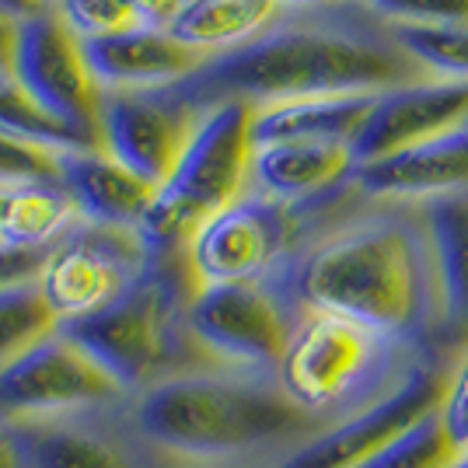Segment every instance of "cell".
<instances>
[{
  "label": "cell",
  "mask_w": 468,
  "mask_h": 468,
  "mask_svg": "<svg viewBox=\"0 0 468 468\" xmlns=\"http://www.w3.org/2000/svg\"><path fill=\"white\" fill-rule=\"evenodd\" d=\"M406 203H378L343 182L291 207L297 245L273 273L293 312H329L416 346L441 325L437 259L427 220Z\"/></svg>",
  "instance_id": "1"
},
{
  "label": "cell",
  "mask_w": 468,
  "mask_h": 468,
  "mask_svg": "<svg viewBox=\"0 0 468 468\" xmlns=\"http://www.w3.org/2000/svg\"><path fill=\"white\" fill-rule=\"evenodd\" d=\"M420 80L437 78L399 46L388 21L360 0H346L283 7L249 42L217 53L189 78L157 91L199 116L217 101L273 105L293 98L385 95Z\"/></svg>",
  "instance_id": "2"
},
{
  "label": "cell",
  "mask_w": 468,
  "mask_h": 468,
  "mask_svg": "<svg viewBox=\"0 0 468 468\" xmlns=\"http://www.w3.org/2000/svg\"><path fill=\"white\" fill-rule=\"evenodd\" d=\"M126 412L151 448L186 468L276 465L329 427L297 410L276 374L217 364L161 378L133 395Z\"/></svg>",
  "instance_id": "3"
},
{
  "label": "cell",
  "mask_w": 468,
  "mask_h": 468,
  "mask_svg": "<svg viewBox=\"0 0 468 468\" xmlns=\"http://www.w3.org/2000/svg\"><path fill=\"white\" fill-rule=\"evenodd\" d=\"M193 293L196 283L186 252L151 255L147 270L112 304L59 329L91 353L133 399L161 378L210 364L186 325Z\"/></svg>",
  "instance_id": "4"
},
{
  "label": "cell",
  "mask_w": 468,
  "mask_h": 468,
  "mask_svg": "<svg viewBox=\"0 0 468 468\" xmlns=\"http://www.w3.org/2000/svg\"><path fill=\"white\" fill-rule=\"evenodd\" d=\"M427 346L329 312H297L276 381L297 410L335 423L388 395Z\"/></svg>",
  "instance_id": "5"
},
{
  "label": "cell",
  "mask_w": 468,
  "mask_h": 468,
  "mask_svg": "<svg viewBox=\"0 0 468 468\" xmlns=\"http://www.w3.org/2000/svg\"><path fill=\"white\" fill-rule=\"evenodd\" d=\"M252 112L249 101H217L203 109L172 176L157 186L140 224L151 255L182 252L203 220L231 207L252 186Z\"/></svg>",
  "instance_id": "6"
},
{
  "label": "cell",
  "mask_w": 468,
  "mask_h": 468,
  "mask_svg": "<svg viewBox=\"0 0 468 468\" xmlns=\"http://www.w3.org/2000/svg\"><path fill=\"white\" fill-rule=\"evenodd\" d=\"M297 312L273 273L266 280L199 287L189 301L186 325L196 346L217 367L276 374L291 343Z\"/></svg>",
  "instance_id": "7"
},
{
  "label": "cell",
  "mask_w": 468,
  "mask_h": 468,
  "mask_svg": "<svg viewBox=\"0 0 468 468\" xmlns=\"http://www.w3.org/2000/svg\"><path fill=\"white\" fill-rule=\"evenodd\" d=\"M130 391L59 329L0 371V423L126 406Z\"/></svg>",
  "instance_id": "8"
},
{
  "label": "cell",
  "mask_w": 468,
  "mask_h": 468,
  "mask_svg": "<svg viewBox=\"0 0 468 468\" xmlns=\"http://www.w3.org/2000/svg\"><path fill=\"white\" fill-rule=\"evenodd\" d=\"M293 245H297V217L291 207L249 189L231 207L203 220L182 252L199 291L214 283L266 280L283 266Z\"/></svg>",
  "instance_id": "9"
},
{
  "label": "cell",
  "mask_w": 468,
  "mask_h": 468,
  "mask_svg": "<svg viewBox=\"0 0 468 468\" xmlns=\"http://www.w3.org/2000/svg\"><path fill=\"white\" fill-rule=\"evenodd\" d=\"M451 364L454 360H444L437 353L420 356L388 395H381L367 410L329 423L308 444L293 448L270 468H360L420 420H427L430 412H437Z\"/></svg>",
  "instance_id": "10"
},
{
  "label": "cell",
  "mask_w": 468,
  "mask_h": 468,
  "mask_svg": "<svg viewBox=\"0 0 468 468\" xmlns=\"http://www.w3.org/2000/svg\"><path fill=\"white\" fill-rule=\"evenodd\" d=\"M151 262V249L140 231L98 228L78 220L49 252L39 287L57 312L59 325L101 312L126 291Z\"/></svg>",
  "instance_id": "11"
},
{
  "label": "cell",
  "mask_w": 468,
  "mask_h": 468,
  "mask_svg": "<svg viewBox=\"0 0 468 468\" xmlns=\"http://www.w3.org/2000/svg\"><path fill=\"white\" fill-rule=\"evenodd\" d=\"M11 78L18 88L42 105L49 116L63 119L67 126L98 137V98L80 39L63 25L53 4L18 21V42L11 59Z\"/></svg>",
  "instance_id": "12"
},
{
  "label": "cell",
  "mask_w": 468,
  "mask_h": 468,
  "mask_svg": "<svg viewBox=\"0 0 468 468\" xmlns=\"http://www.w3.org/2000/svg\"><path fill=\"white\" fill-rule=\"evenodd\" d=\"M126 406L4 427L15 433L25 468H186L140 437Z\"/></svg>",
  "instance_id": "13"
},
{
  "label": "cell",
  "mask_w": 468,
  "mask_h": 468,
  "mask_svg": "<svg viewBox=\"0 0 468 468\" xmlns=\"http://www.w3.org/2000/svg\"><path fill=\"white\" fill-rule=\"evenodd\" d=\"M196 119L193 109L161 98V91H101L98 98L101 151L154 189L172 176Z\"/></svg>",
  "instance_id": "14"
},
{
  "label": "cell",
  "mask_w": 468,
  "mask_h": 468,
  "mask_svg": "<svg viewBox=\"0 0 468 468\" xmlns=\"http://www.w3.org/2000/svg\"><path fill=\"white\" fill-rule=\"evenodd\" d=\"M468 126V80H420L378 98L353 140L356 168Z\"/></svg>",
  "instance_id": "15"
},
{
  "label": "cell",
  "mask_w": 468,
  "mask_h": 468,
  "mask_svg": "<svg viewBox=\"0 0 468 468\" xmlns=\"http://www.w3.org/2000/svg\"><path fill=\"white\" fill-rule=\"evenodd\" d=\"M88 70L101 91H157L172 88L207 63V53L189 49L168 28H126L105 39L80 42Z\"/></svg>",
  "instance_id": "16"
},
{
  "label": "cell",
  "mask_w": 468,
  "mask_h": 468,
  "mask_svg": "<svg viewBox=\"0 0 468 468\" xmlns=\"http://www.w3.org/2000/svg\"><path fill=\"white\" fill-rule=\"evenodd\" d=\"M353 182L360 196L378 203H427L437 196L468 193V126L360 165Z\"/></svg>",
  "instance_id": "17"
},
{
  "label": "cell",
  "mask_w": 468,
  "mask_h": 468,
  "mask_svg": "<svg viewBox=\"0 0 468 468\" xmlns=\"http://www.w3.org/2000/svg\"><path fill=\"white\" fill-rule=\"evenodd\" d=\"M57 168L59 186L70 196L84 224L140 231L157 189L140 182L133 172H126L109 151H101V147L63 151L57 154Z\"/></svg>",
  "instance_id": "18"
},
{
  "label": "cell",
  "mask_w": 468,
  "mask_h": 468,
  "mask_svg": "<svg viewBox=\"0 0 468 468\" xmlns=\"http://www.w3.org/2000/svg\"><path fill=\"white\" fill-rule=\"evenodd\" d=\"M420 210L433 241L441 287V325L430 350L458 360L468 350V193L437 196L420 203Z\"/></svg>",
  "instance_id": "19"
},
{
  "label": "cell",
  "mask_w": 468,
  "mask_h": 468,
  "mask_svg": "<svg viewBox=\"0 0 468 468\" xmlns=\"http://www.w3.org/2000/svg\"><path fill=\"white\" fill-rule=\"evenodd\" d=\"M353 172L356 157L353 144L346 140H283L255 147L249 189L270 196L276 203L301 207L350 182Z\"/></svg>",
  "instance_id": "20"
},
{
  "label": "cell",
  "mask_w": 468,
  "mask_h": 468,
  "mask_svg": "<svg viewBox=\"0 0 468 468\" xmlns=\"http://www.w3.org/2000/svg\"><path fill=\"white\" fill-rule=\"evenodd\" d=\"M381 95H329V98H293L255 105L252 144H283V140H346L353 144L364 130Z\"/></svg>",
  "instance_id": "21"
},
{
  "label": "cell",
  "mask_w": 468,
  "mask_h": 468,
  "mask_svg": "<svg viewBox=\"0 0 468 468\" xmlns=\"http://www.w3.org/2000/svg\"><path fill=\"white\" fill-rule=\"evenodd\" d=\"M280 11L283 7L273 0H186L168 25V36L189 49L217 57L249 42Z\"/></svg>",
  "instance_id": "22"
},
{
  "label": "cell",
  "mask_w": 468,
  "mask_h": 468,
  "mask_svg": "<svg viewBox=\"0 0 468 468\" xmlns=\"http://www.w3.org/2000/svg\"><path fill=\"white\" fill-rule=\"evenodd\" d=\"M78 220L59 182H32L0 196V241L15 249H57Z\"/></svg>",
  "instance_id": "23"
},
{
  "label": "cell",
  "mask_w": 468,
  "mask_h": 468,
  "mask_svg": "<svg viewBox=\"0 0 468 468\" xmlns=\"http://www.w3.org/2000/svg\"><path fill=\"white\" fill-rule=\"evenodd\" d=\"M0 133L15 137L18 144H28L46 154H63V151H80V147H101V140L67 126L63 119L49 116L42 105L18 88L11 74H0Z\"/></svg>",
  "instance_id": "24"
},
{
  "label": "cell",
  "mask_w": 468,
  "mask_h": 468,
  "mask_svg": "<svg viewBox=\"0 0 468 468\" xmlns=\"http://www.w3.org/2000/svg\"><path fill=\"white\" fill-rule=\"evenodd\" d=\"M53 332H59V318L49 308L39 280H25L0 291V371L36 350Z\"/></svg>",
  "instance_id": "25"
},
{
  "label": "cell",
  "mask_w": 468,
  "mask_h": 468,
  "mask_svg": "<svg viewBox=\"0 0 468 468\" xmlns=\"http://www.w3.org/2000/svg\"><path fill=\"white\" fill-rule=\"evenodd\" d=\"M399 46L433 78L468 80V25H388Z\"/></svg>",
  "instance_id": "26"
},
{
  "label": "cell",
  "mask_w": 468,
  "mask_h": 468,
  "mask_svg": "<svg viewBox=\"0 0 468 468\" xmlns=\"http://www.w3.org/2000/svg\"><path fill=\"white\" fill-rule=\"evenodd\" d=\"M451 462H458V454L448 444L437 412H430L427 420H420L416 427L406 430L399 441H391L388 448L360 468H448Z\"/></svg>",
  "instance_id": "27"
},
{
  "label": "cell",
  "mask_w": 468,
  "mask_h": 468,
  "mask_svg": "<svg viewBox=\"0 0 468 468\" xmlns=\"http://www.w3.org/2000/svg\"><path fill=\"white\" fill-rule=\"evenodd\" d=\"M53 7L80 42L137 28V18L130 15L126 0H53Z\"/></svg>",
  "instance_id": "28"
},
{
  "label": "cell",
  "mask_w": 468,
  "mask_h": 468,
  "mask_svg": "<svg viewBox=\"0 0 468 468\" xmlns=\"http://www.w3.org/2000/svg\"><path fill=\"white\" fill-rule=\"evenodd\" d=\"M388 25H468V0H360Z\"/></svg>",
  "instance_id": "29"
},
{
  "label": "cell",
  "mask_w": 468,
  "mask_h": 468,
  "mask_svg": "<svg viewBox=\"0 0 468 468\" xmlns=\"http://www.w3.org/2000/svg\"><path fill=\"white\" fill-rule=\"evenodd\" d=\"M32 182H59L57 154L36 151L28 144L0 133V193L32 186Z\"/></svg>",
  "instance_id": "30"
},
{
  "label": "cell",
  "mask_w": 468,
  "mask_h": 468,
  "mask_svg": "<svg viewBox=\"0 0 468 468\" xmlns=\"http://www.w3.org/2000/svg\"><path fill=\"white\" fill-rule=\"evenodd\" d=\"M437 420L444 427V437L458 458L468 454V350L451 364L448 385L437 406Z\"/></svg>",
  "instance_id": "31"
},
{
  "label": "cell",
  "mask_w": 468,
  "mask_h": 468,
  "mask_svg": "<svg viewBox=\"0 0 468 468\" xmlns=\"http://www.w3.org/2000/svg\"><path fill=\"white\" fill-rule=\"evenodd\" d=\"M49 252L53 249H15L0 241V291L25 283V280H39Z\"/></svg>",
  "instance_id": "32"
},
{
  "label": "cell",
  "mask_w": 468,
  "mask_h": 468,
  "mask_svg": "<svg viewBox=\"0 0 468 468\" xmlns=\"http://www.w3.org/2000/svg\"><path fill=\"white\" fill-rule=\"evenodd\" d=\"M182 4L186 0H126L137 25H147V28H168L172 18L182 11Z\"/></svg>",
  "instance_id": "33"
},
{
  "label": "cell",
  "mask_w": 468,
  "mask_h": 468,
  "mask_svg": "<svg viewBox=\"0 0 468 468\" xmlns=\"http://www.w3.org/2000/svg\"><path fill=\"white\" fill-rule=\"evenodd\" d=\"M15 42H18V21L7 18V15H0V74H11Z\"/></svg>",
  "instance_id": "34"
},
{
  "label": "cell",
  "mask_w": 468,
  "mask_h": 468,
  "mask_svg": "<svg viewBox=\"0 0 468 468\" xmlns=\"http://www.w3.org/2000/svg\"><path fill=\"white\" fill-rule=\"evenodd\" d=\"M0 468H25L21 451L15 444V433H11V427H4V423H0Z\"/></svg>",
  "instance_id": "35"
},
{
  "label": "cell",
  "mask_w": 468,
  "mask_h": 468,
  "mask_svg": "<svg viewBox=\"0 0 468 468\" xmlns=\"http://www.w3.org/2000/svg\"><path fill=\"white\" fill-rule=\"evenodd\" d=\"M46 4H49V0H0V15L21 21V18H28V15H36Z\"/></svg>",
  "instance_id": "36"
},
{
  "label": "cell",
  "mask_w": 468,
  "mask_h": 468,
  "mask_svg": "<svg viewBox=\"0 0 468 468\" xmlns=\"http://www.w3.org/2000/svg\"><path fill=\"white\" fill-rule=\"evenodd\" d=\"M280 7H325V4H346V0H273Z\"/></svg>",
  "instance_id": "37"
},
{
  "label": "cell",
  "mask_w": 468,
  "mask_h": 468,
  "mask_svg": "<svg viewBox=\"0 0 468 468\" xmlns=\"http://www.w3.org/2000/svg\"><path fill=\"white\" fill-rule=\"evenodd\" d=\"M448 468H468V454H465V458H458V462H451Z\"/></svg>",
  "instance_id": "38"
},
{
  "label": "cell",
  "mask_w": 468,
  "mask_h": 468,
  "mask_svg": "<svg viewBox=\"0 0 468 468\" xmlns=\"http://www.w3.org/2000/svg\"><path fill=\"white\" fill-rule=\"evenodd\" d=\"M49 4H53V0H49Z\"/></svg>",
  "instance_id": "39"
},
{
  "label": "cell",
  "mask_w": 468,
  "mask_h": 468,
  "mask_svg": "<svg viewBox=\"0 0 468 468\" xmlns=\"http://www.w3.org/2000/svg\"><path fill=\"white\" fill-rule=\"evenodd\" d=\"M0 196H4V193H0Z\"/></svg>",
  "instance_id": "40"
}]
</instances>
